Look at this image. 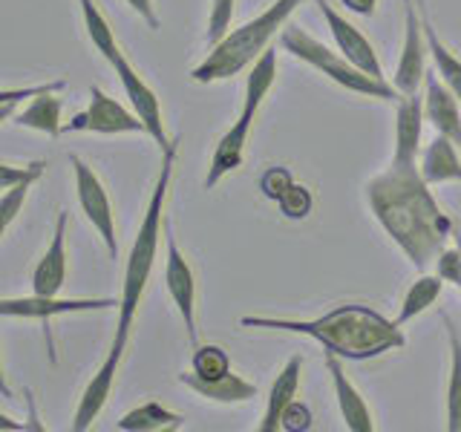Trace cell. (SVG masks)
I'll return each instance as SVG.
<instances>
[{
  "instance_id": "cell-7",
  "label": "cell",
  "mask_w": 461,
  "mask_h": 432,
  "mask_svg": "<svg viewBox=\"0 0 461 432\" xmlns=\"http://www.w3.org/2000/svg\"><path fill=\"white\" fill-rule=\"evenodd\" d=\"M69 165L76 170V191H78V205L84 211V216L90 220V225L95 228V234L104 242V248L110 251V256L115 259L119 254V239H115V213H113V202L107 196L104 182L98 179V173L84 162L81 156L72 153Z\"/></svg>"
},
{
  "instance_id": "cell-18",
  "label": "cell",
  "mask_w": 461,
  "mask_h": 432,
  "mask_svg": "<svg viewBox=\"0 0 461 432\" xmlns=\"http://www.w3.org/2000/svg\"><path fill=\"white\" fill-rule=\"evenodd\" d=\"M326 369L331 374V383H335V398H338V410L346 429L352 432H375V421H372V410L364 400V395L357 392V386L346 378L340 357L326 355Z\"/></svg>"
},
{
  "instance_id": "cell-25",
  "label": "cell",
  "mask_w": 461,
  "mask_h": 432,
  "mask_svg": "<svg viewBox=\"0 0 461 432\" xmlns=\"http://www.w3.org/2000/svg\"><path fill=\"white\" fill-rule=\"evenodd\" d=\"M447 343H450V381H447V429L461 432V335L456 323L444 314Z\"/></svg>"
},
{
  "instance_id": "cell-35",
  "label": "cell",
  "mask_w": 461,
  "mask_h": 432,
  "mask_svg": "<svg viewBox=\"0 0 461 432\" xmlns=\"http://www.w3.org/2000/svg\"><path fill=\"white\" fill-rule=\"evenodd\" d=\"M292 184H294L292 170L283 167V165H274L263 173V176H259V191H263V196L271 202H277Z\"/></svg>"
},
{
  "instance_id": "cell-30",
  "label": "cell",
  "mask_w": 461,
  "mask_h": 432,
  "mask_svg": "<svg viewBox=\"0 0 461 432\" xmlns=\"http://www.w3.org/2000/svg\"><path fill=\"white\" fill-rule=\"evenodd\" d=\"M67 86V81H50V84H38V86H21V90H4L0 93V119L9 122L14 110H18V104H23V101H32L43 93H61Z\"/></svg>"
},
{
  "instance_id": "cell-12",
  "label": "cell",
  "mask_w": 461,
  "mask_h": 432,
  "mask_svg": "<svg viewBox=\"0 0 461 432\" xmlns=\"http://www.w3.org/2000/svg\"><path fill=\"white\" fill-rule=\"evenodd\" d=\"M124 352H127L124 343H119V340L110 343L107 357L101 360V366L95 369V374L90 378V383L84 386V392L78 398L76 415H72V429H76V432L90 429L93 421L101 415V410L107 407L110 392H113V386H115V374H119V366H122V360H124Z\"/></svg>"
},
{
  "instance_id": "cell-9",
  "label": "cell",
  "mask_w": 461,
  "mask_h": 432,
  "mask_svg": "<svg viewBox=\"0 0 461 432\" xmlns=\"http://www.w3.org/2000/svg\"><path fill=\"white\" fill-rule=\"evenodd\" d=\"M122 300L113 297H6L0 300V314L21 317V320H55L64 314H84V311H119Z\"/></svg>"
},
{
  "instance_id": "cell-5",
  "label": "cell",
  "mask_w": 461,
  "mask_h": 432,
  "mask_svg": "<svg viewBox=\"0 0 461 432\" xmlns=\"http://www.w3.org/2000/svg\"><path fill=\"white\" fill-rule=\"evenodd\" d=\"M280 47L294 55L297 61L314 67L317 72H323L326 78H331L338 86L357 95H369V98H381V101H398L401 93L395 90V84H389L386 78H375L360 67H355L349 58H343L340 52H331L326 43L312 38L306 29L300 26H285L280 32Z\"/></svg>"
},
{
  "instance_id": "cell-19",
  "label": "cell",
  "mask_w": 461,
  "mask_h": 432,
  "mask_svg": "<svg viewBox=\"0 0 461 432\" xmlns=\"http://www.w3.org/2000/svg\"><path fill=\"white\" fill-rule=\"evenodd\" d=\"M300 372H303V357H300V355L288 357V360H285V366L277 372V378H274V383H271V389H268L263 418H259V424H257L259 432H277V429H280V421H283L285 407L297 398Z\"/></svg>"
},
{
  "instance_id": "cell-16",
  "label": "cell",
  "mask_w": 461,
  "mask_h": 432,
  "mask_svg": "<svg viewBox=\"0 0 461 432\" xmlns=\"http://www.w3.org/2000/svg\"><path fill=\"white\" fill-rule=\"evenodd\" d=\"M424 112L427 122L436 127V133L453 139L456 144H461V104L453 95V90L441 81V76L424 78Z\"/></svg>"
},
{
  "instance_id": "cell-37",
  "label": "cell",
  "mask_w": 461,
  "mask_h": 432,
  "mask_svg": "<svg viewBox=\"0 0 461 432\" xmlns=\"http://www.w3.org/2000/svg\"><path fill=\"white\" fill-rule=\"evenodd\" d=\"M280 429H285V432H306V429H312V410L306 407V403H300L294 398L285 407V412H283Z\"/></svg>"
},
{
  "instance_id": "cell-40",
  "label": "cell",
  "mask_w": 461,
  "mask_h": 432,
  "mask_svg": "<svg viewBox=\"0 0 461 432\" xmlns=\"http://www.w3.org/2000/svg\"><path fill=\"white\" fill-rule=\"evenodd\" d=\"M0 429H23V424H14L9 415H0Z\"/></svg>"
},
{
  "instance_id": "cell-15",
  "label": "cell",
  "mask_w": 461,
  "mask_h": 432,
  "mask_svg": "<svg viewBox=\"0 0 461 432\" xmlns=\"http://www.w3.org/2000/svg\"><path fill=\"white\" fill-rule=\"evenodd\" d=\"M67 222L69 213L61 211L55 216V230H52V242L50 248L43 251L38 259V266L32 271V294L43 297H58L67 283Z\"/></svg>"
},
{
  "instance_id": "cell-14",
  "label": "cell",
  "mask_w": 461,
  "mask_h": 432,
  "mask_svg": "<svg viewBox=\"0 0 461 432\" xmlns=\"http://www.w3.org/2000/svg\"><path fill=\"white\" fill-rule=\"evenodd\" d=\"M254 119H257L254 112L240 110L237 122L225 130L220 141H216L213 156H211V165H208V176H205V191H213V187L220 184V182L228 176V173H234V170L242 165V158H245V144H249Z\"/></svg>"
},
{
  "instance_id": "cell-4",
  "label": "cell",
  "mask_w": 461,
  "mask_h": 432,
  "mask_svg": "<svg viewBox=\"0 0 461 432\" xmlns=\"http://www.w3.org/2000/svg\"><path fill=\"white\" fill-rule=\"evenodd\" d=\"M303 4H306V0H274V4L263 14H257L254 21L242 23L240 29H230L216 47H211L205 61L194 67L191 78L196 84H216V81L240 76L242 69H249L257 58L271 47V40L288 26V18H292Z\"/></svg>"
},
{
  "instance_id": "cell-20",
  "label": "cell",
  "mask_w": 461,
  "mask_h": 432,
  "mask_svg": "<svg viewBox=\"0 0 461 432\" xmlns=\"http://www.w3.org/2000/svg\"><path fill=\"white\" fill-rule=\"evenodd\" d=\"M176 381L187 389H194L199 398L213 400V403H245L257 395V386L251 381H245L242 374H237L234 369H230L228 374H222V378H216V381H202L194 372H182Z\"/></svg>"
},
{
  "instance_id": "cell-17",
  "label": "cell",
  "mask_w": 461,
  "mask_h": 432,
  "mask_svg": "<svg viewBox=\"0 0 461 432\" xmlns=\"http://www.w3.org/2000/svg\"><path fill=\"white\" fill-rule=\"evenodd\" d=\"M395 110V162L415 165L418 150H421V133H424V95H401Z\"/></svg>"
},
{
  "instance_id": "cell-22",
  "label": "cell",
  "mask_w": 461,
  "mask_h": 432,
  "mask_svg": "<svg viewBox=\"0 0 461 432\" xmlns=\"http://www.w3.org/2000/svg\"><path fill=\"white\" fill-rule=\"evenodd\" d=\"M185 418L179 412L167 410L165 403L158 400H148V403H139L130 412H124L115 427L122 432H170V429H179Z\"/></svg>"
},
{
  "instance_id": "cell-31",
  "label": "cell",
  "mask_w": 461,
  "mask_h": 432,
  "mask_svg": "<svg viewBox=\"0 0 461 432\" xmlns=\"http://www.w3.org/2000/svg\"><path fill=\"white\" fill-rule=\"evenodd\" d=\"M277 208H280V213L285 216V220H306V216L312 213V208H314V196H312V191L306 184L294 182L277 199Z\"/></svg>"
},
{
  "instance_id": "cell-6",
  "label": "cell",
  "mask_w": 461,
  "mask_h": 432,
  "mask_svg": "<svg viewBox=\"0 0 461 432\" xmlns=\"http://www.w3.org/2000/svg\"><path fill=\"white\" fill-rule=\"evenodd\" d=\"M165 285L167 294L176 306L185 335L191 346H199V328H196V277L187 256L179 251L176 237H173V225L165 216Z\"/></svg>"
},
{
  "instance_id": "cell-39",
  "label": "cell",
  "mask_w": 461,
  "mask_h": 432,
  "mask_svg": "<svg viewBox=\"0 0 461 432\" xmlns=\"http://www.w3.org/2000/svg\"><path fill=\"white\" fill-rule=\"evenodd\" d=\"M340 4L355 14H364V18H372L378 9V0H340Z\"/></svg>"
},
{
  "instance_id": "cell-36",
  "label": "cell",
  "mask_w": 461,
  "mask_h": 432,
  "mask_svg": "<svg viewBox=\"0 0 461 432\" xmlns=\"http://www.w3.org/2000/svg\"><path fill=\"white\" fill-rule=\"evenodd\" d=\"M456 239H458L456 248H444L441 256L436 259V263H438V271L436 274H438L444 283H453V285L461 288V234Z\"/></svg>"
},
{
  "instance_id": "cell-13",
  "label": "cell",
  "mask_w": 461,
  "mask_h": 432,
  "mask_svg": "<svg viewBox=\"0 0 461 432\" xmlns=\"http://www.w3.org/2000/svg\"><path fill=\"white\" fill-rule=\"evenodd\" d=\"M314 6L321 9L323 21H326V29L331 40H335V47L343 58H349V61L355 67H360L364 72H369V76L375 78H384V67L378 61V52H375V47L369 43V38L360 32L357 26H352L349 21L343 18V14L329 4V0H314Z\"/></svg>"
},
{
  "instance_id": "cell-32",
  "label": "cell",
  "mask_w": 461,
  "mask_h": 432,
  "mask_svg": "<svg viewBox=\"0 0 461 432\" xmlns=\"http://www.w3.org/2000/svg\"><path fill=\"white\" fill-rule=\"evenodd\" d=\"M234 6H237V0H211V14H208V43L211 47H216V43L230 32Z\"/></svg>"
},
{
  "instance_id": "cell-10",
  "label": "cell",
  "mask_w": 461,
  "mask_h": 432,
  "mask_svg": "<svg viewBox=\"0 0 461 432\" xmlns=\"http://www.w3.org/2000/svg\"><path fill=\"white\" fill-rule=\"evenodd\" d=\"M113 72H115V78L122 81V90L130 101V110H133L139 119L144 122V127H148V136L158 144V150H167L170 148V136H167V130H165V122H162V104H158V95L153 86L144 81L136 67L127 61V55L122 52L115 61L110 64Z\"/></svg>"
},
{
  "instance_id": "cell-34",
  "label": "cell",
  "mask_w": 461,
  "mask_h": 432,
  "mask_svg": "<svg viewBox=\"0 0 461 432\" xmlns=\"http://www.w3.org/2000/svg\"><path fill=\"white\" fill-rule=\"evenodd\" d=\"M43 170H47V162H29L23 167H14L9 162L0 165V191H9L14 184H35L43 179Z\"/></svg>"
},
{
  "instance_id": "cell-27",
  "label": "cell",
  "mask_w": 461,
  "mask_h": 432,
  "mask_svg": "<svg viewBox=\"0 0 461 432\" xmlns=\"http://www.w3.org/2000/svg\"><path fill=\"white\" fill-rule=\"evenodd\" d=\"M78 6H81V18H84L86 38L93 40V47L101 52V58H104L107 64H113L115 58L122 55V50H119V43H115V35H113L107 18L95 6V0H78Z\"/></svg>"
},
{
  "instance_id": "cell-2",
  "label": "cell",
  "mask_w": 461,
  "mask_h": 432,
  "mask_svg": "<svg viewBox=\"0 0 461 432\" xmlns=\"http://www.w3.org/2000/svg\"><path fill=\"white\" fill-rule=\"evenodd\" d=\"M245 328H271V331H292L306 335L323 346L326 355L340 360H372L386 352H395L407 346L403 326L389 320L381 311H375L360 302H343L331 311L314 317V320H292V317H242Z\"/></svg>"
},
{
  "instance_id": "cell-1",
  "label": "cell",
  "mask_w": 461,
  "mask_h": 432,
  "mask_svg": "<svg viewBox=\"0 0 461 432\" xmlns=\"http://www.w3.org/2000/svg\"><path fill=\"white\" fill-rule=\"evenodd\" d=\"M366 199L375 220L418 271L438 259L453 239L450 216L432 196L418 165L393 158V165L366 184Z\"/></svg>"
},
{
  "instance_id": "cell-33",
  "label": "cell",
  "mask_w": 461,
  "mask_h": 432,
  "mask_svg": "<svg viewBox=\"0 0 461 432\" xmlns=\"http://www.w3.org/2000/svg\"><path fill=\"white\" fill-rule=\"evenodd\" d=\"M29 191H32V184H14L4 191V196H0V234H9L12 222L18 220L26 205Z\"/></svg>"
},
{
  "instance_id": "cell-24",
  "label": "cell",
  "mask_w": 461,
  "mask_h": 432,
  "mask_svg": "<svg viewBox=\"0 0 461 432\" xmlns=\"http://www.w3.org/2000/svg\"><path fill=\"white\" fill-rule=\"evenodd\" d=\"M274 81H277V50H266L257 61L249 67V76H245V93H242V110L259 112L263 101L268 98Z\"/></svg>"
},
{
  "instance_id": "cell-41",
  "label": "cell",
  "mask_w": 461,
  "mask_h": 432,
  "mask_svg": "<svg viewBox=\"0 0 461 432\" xmlns=\"http://www.w3.org/2000/svg\"><path fill=\"white\" fill-rule=\"evenodd\" d=\"M403 4H412V0H403Z\"/></svg>"
},
{
  "instance_id": "cell-23",
  "label": "cell",
  "mask_w": 461,
  "mask_h": 432,
  "mask_svg": "<svg viewBox=\"0 0 461 432\" xmlns=\"http://www.w3.org/2000/svg\"><path fill=\"white\" fill-rule=\"evenodd\" d=\"M61 110H64V104H61V98H58V93H43V95L29 101V104L14 115V124L38 130V133L55 139V136L64 133Z\"/></svg>"
},
{
  "instance_id": "cell-29",
  "label": "cell",
  "mask_w": 461,
  "mask_h": 432,
  "mask_svg": "<svg viewBox=\"0 0 461 432\" xmlns=\"http://www.w3.org/2000/svg\"><path fill=\"white\" fill-rule=\"evenodd\" d=\"M191 372L196 374V378H202V381L222 378V374L230 372L228 352L222 349V346H216V343H199V346H194Z\"/></svg>"
},
{
  "instance_id": "cell-11",
  "label": "cell",
  "mask_w": 461,
  "mask_h": 432,
  "mask_svg": "<svg viewBox=\"0 0 461 432\" xmlns=\"http://www.w3.org/2000/svg\"><path fill=\"white\" fill-rule=\"evenodd\" d=\"M427 32H424V21L418 18L415 4H403V43H401V58L395 67L393 84L401 95H412L418 93V86L427 78Z\"/></svg>"
},
{
  "instance_id": "cell-38",
  "label": "cell",
  "mask_w": 461,
  "mask_h": 432,
  "mask_svg": "<svg viewBox=\"0 0 461 432\" xmlns=\"http://www.w3.org/2000/svg\"><path fill=\"white\" fill-rule=\"evenodd\" d=\"M124 4H127L130 9H133L150 29H158V14H156L153 0H124Z\"/></svg>"
},
{
  "instance_id": "cell-28",
  "label": "cell",
  "mask_w": 461,
  "mask_h": 432,
  "mask_svg": "<svg viewBox=\"0 0 461 432\" xmlns=\"http://www.w3.org/2000/svg\"><path fill=\"white\" fill-rule=\"evenodd\" d=\"M424 32H427V47H429V55H432V64H436V72L441 76V81L450 86L453 95L458 98L461 104V58H456L450 50L444 47L438 40L436 29H432L427 21H424Z\"/></svg>"
},
{
  "instance_id": "cell-3",
  "label": "cell",
  "mask_w": 461,
  "mask_h": 432,
  "mask_svg": "<svg viewBox=\"0 0 461 432\" xmlns=\"http://www.w3.org/2000/svg\"><path fill=\"white\" fill-rule=\"evenodd\" d=\"M176 153H179V139L170 141V148L162 150V170H158L153 194L148 202V211H144V220L139 225V234L133 239V248L127 254V266H124V280H122V302H119V323H115V335L113 340L130 343V331H133V320L139 314L141 297L148 292L150 274L158 256V237L165 230V202L167 191L173 182V167H176Z\"/></svg>"
},
{
  "instance_id": "cell-8",
  "label": "cell",
  "mask_w": 461,
  "mask_h": 432,
  "mask_svg": "<svg viewBox=\"0 0 461 432\" xmlns=\"http://www.w3.org/2000/svg\"><path fill=\"white\" fill-rule=\"evenodd\" d=\"M64 133H98V136H122V133H148V127L133 110H127L115 98H110L101 86H90V107L64 124Z\"/></svg>"
},
{
  "instance_id": "cell-26",
  "label": "cell",
  "mask_w": 461,
  "mask_h": 432,
  "mask_svg": "<svg viewBox=\"0 0 461 432\" xmlns=\"http://www.w3.org/2000/svg\"><path fill=\"white\" fill-rule=\"evenodd\" d=\"M444 292V280L438 277V274H424V277H418L410 288H407V294H403L401 300V309H398V317L395 320L401 326H407L412 323L415 317H421L432 302H436Z\"/></svg>"
},
{
  "instance_id": "cell-21",
  "label": "cell",
  "mask_w": 461,
  "mask_h": 432,
  "mask_svg": "<svg viewBox=\"0 0 461 432\" xmlns=\"http://www.w3.org/2000/svg\"><path fill=\"white\" fill-rule=\"evenodd\" d=\"M456 148L458 144L441 133L424 148L418 167H421V176L429 187L444 184V182H461V158Z\"/></svg>"
}]
</instances>
